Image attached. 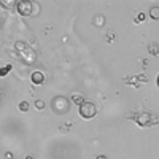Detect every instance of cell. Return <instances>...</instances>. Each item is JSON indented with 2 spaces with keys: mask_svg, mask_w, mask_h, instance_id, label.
Masks as SVG:
<instances>
[{
  "mask_svg": "<svg viewBox=\"0 0 159 159\" xmlns=\"http://www.w3.org/2000/svg\"><path fill=\"white\" fill-rule=\"evenodd\" d=\"M134 121L140 126V127H151L153 124L159 123V118L150 111H139V113H132L129 115Z\"/></svg>",
  "mask_w": 159,
  "mask_h": 159,
  "instance_id": "6da1fadb",
  "label": "cell"
},
{
  "mask_svg": "<svg viewBox=\"0 0 159 159\" xmlns=\"http://www.w3.org/2000/svg\"><path fill=\"white\" fill-rule=\"evenodd\" d=\"M96 159H107V156H103V154H100V156H97Z\"/></svg>",
  "mask_w": 159,
  "mask_h": 159,
  "instance_id": "8fae6325",
  "label": "cell"
},
{
  "mask_svg": "<svg viewBox=\"0 0 159 159\" xmlns=\"http://www.w3.org/2000/svg\"><path fill=\"white\" fill-rule=\"evenodd\" d=\"M25 159H34V157H32V156H27V157H25Z\"/></svg>",
  "mask_w": 159,
  "mask_h": 159,
  "instance_id": "7c38bea8",
  "label": "cell"
},
{
  "mask_svg": "<svg viewBox=\"0 0 159 159\" xmlns=\"http://www.w3.org/2000/svg\"><path fill=\"white\" fill-rule=\"evenodd\" d=\"M19 110H21V111H27V110H29V103H27V102H21V103H19Z\"/></svg>",
  "mask_w": 159,
  "mask_h": 159,
  "instance_id": "52a82bcc",
  "label": "cell"
},
{
  "mask_svg": "<svg viewBox=\"0 0 159 159\" xmlns=\"http://www.w3.org/2000/svg\"><path fill=\"white\" fill-rule=\"evenodd\" d=\"M45 81V75L42 72H34L32 73V83L34 84H42Z\"/></svg>",
  "mask_w": 159,
  "mask_h": 159,
  "instance_id": "277c9868",
  "label": "cell"
},
{
  "mask_svg": "<svg viewBox=\"0 0 159 159\" xmlns=\"http://www.w3.org/2000/svg\"><path fill=\"white\" fill-rule=\"evenodd\" d=\"M34 8H35V3L29 2V0H21V2L18 3V11H19V15H22V16L35 15V13H34Z\"/></svg>",
  "mask_w": 159,
  "mask_h": 159,
  "instance_id": "3957f363",
  "label": "cell"
},
{
  "mask_svg": "<svg viewBox=\"0 0 159 159\" xmlns=\"http://www.w3.org/2000/svg\"><path fill=\"white\" fill-rule=\"evenodd\" d=\"M72 100L75 102V103H78V105H83L86 100H84V97L81 96V94H73L72 96Z\"/></svg>",
  "mask_w": 159,
  "mask_h": 159,
  "instance_id": "5b68a950",
  "label": "cell"
},
{
  "mask_svg": "<svg viewBox=\"0 0 159 159\" xmlns=\"http://www.w3.org/2000/svg\"><path fill=\"white\" fill-rule=\"evenodd\" d=\"M10 69H11V65H7V67H5V69L2 70V75H5V73H7V72H8Z\"/></svg>",
  "mask_w": 159,
  "mask_h": 159,
  "instance_id": "30bf717a",
  "label": "cell"
},
{
  "mask_svg": "<svg viewBox=\"0 0 159 159\" xmlns=\"http://www.w3.org/2000/svg\"><path fill=\"white\" fill-rule=\"evenodd\" d=\"M157 86H159V76H157Z\"/></svg>",
  "mask_w": 159,
  "mask_h": 159,
  "instance_id": "4fadbf2b",
  "label": "cell"
},
{
  "mask_svg": "<svg viewBox=\"0 0 159 159\" xmlns=\"http://www.w3.org/2000/svg\"><path fill=\"white\" fill-rule=\"evenodd\" d=\"M143 19H145V15H143V13H140V15L135 16V22H142Z\"/></svg>",
  "mask_w": 159,
  "mask_h": 159,
  "instance_id": "9c48e42d",
  "label": "cell"
},
{
  "mask_svg": "<svg viewBox=\"0 0 159 159\" xmlns=\"http://www.w3.org/2000/svg\"><path fill=\"white\" fill-rule=\"evenodd\" d=\"M35 108H38V110L45 108V103H43V100H37V102H35Z\"/></svg>",
  "mask_w": 159,
  "mask_h": 159,
  "instance_id": "ba28073f",
  "label": "cell"
},
{
  "mask_svg": "<svg viewBox=\"0 0 159 159\" xmlns=\"http://www.w3.org/2000/svg\"><path fill=\"white\" fill-rule=\"evenodd\" d=\"M80 116H81L83 119H91V118H94L96 113H97V108H96V105L94 102H84L83 105H80Z\"/></svg>",
  "mask_w": 159,
  "mask_h": 159,
  "instance_id": "7a4b0ae2",
  "label": "cell"
},
{
  "mask_svg": "<svg viewBox=\"0 0 159 159\" xmlns=\"http://www.w3.org/2000/svg\"><path fill=\"white\" fill-rule=\"evenodd\" d=\"M150 16H151L153 19H159V7H151Z\"/></svg>",
  "mask_w": 159,
  "mask_h": 159,
  "instance_id": "8992f818",
  "label": "cell"
}]
</instances>
